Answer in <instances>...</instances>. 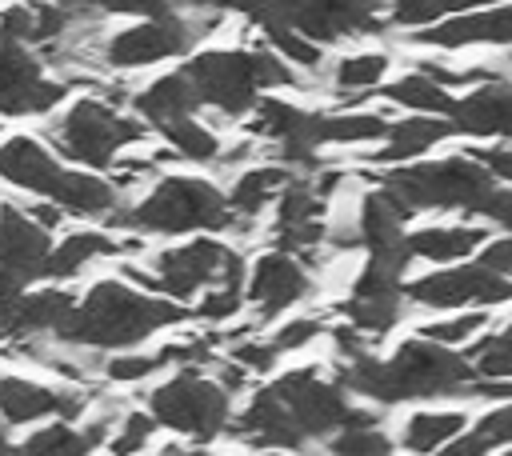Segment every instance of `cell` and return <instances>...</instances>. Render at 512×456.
I'll list each match as a JSON object with an SVG mask.
<instances>
[{"label": "cell", "mask_w": 512, "mask_h": 456, "mask_svg": "<svg viewBox=\"0 0 512 456\" xmlns=\"http://www.w3.org/2000/svg\"><path fill=\"white\" fill-rule=\"evenodd\" d=\"M160 132H164L168 148H176L180 160H192V164H216V156H220V140H216V132H212L208 124H200L196 116H180V120L164 124Z\"/></svg>", "instance_id": "obj_31"}, {"label": "cell", "mask_w": 512, "mask_h": 456, "mask_svg": "<svg viewBox=\"0 0 512 456\" xmlns=\"http://www.w3.org/2000/svg\"><path fill=\"white\" fill-rule=\"evenodd\" d=\"M236 436H244L252 448H304V432L296 428L276 384L252 396V404L236 420Z\"/></svg>", "instance_id": "obj_16"}, {"label": "cell", "mask_w": 512, "mask_h": 456, "mask_svg": "<svg viewBox=\"0 0 512 456\" xmlns=\"http://www.w3.org/2000/svg\"><path fill=\"white\" fill-rule=\"evenodd\" d=\"M68 80H44L24 40L0 36V116H36L64 100Z\"/></svg>", "instance_id": "obj_10"}, {"label": "cell", "mask_w": 512, "mask_h": 456, "mask_svg": "<svg viewBox=\"0 0 512 456\" xmlns=\"http://www.w3.org/2000/svg\"><path fill=\"white\" fill-rule=\"evenodd\" d=\"M116 276H124L128 284H136V288H148V292H164L160 288V276H152V272H144L140 264H120V272Z\"/></svg>", "instance_id": "obj_49"}, {"label": "cell", "mask_w": 512, "mask_h": 456, "mask_svg": "<svg viewBox=\"0 0 512 456\" xmlns=\"http://www.w3.org/2000/svg\"><path fill=\"white\" fill-rule=\"evenodd\" d=\"M48 136L64 156L92 168H108L120 144H136L144 136V124L132 116H120L108 100L96 96V100H76L68 112H60Z\"/></svg>", "instance_id": "obj_4"}, {"label": "cell", "mask_w": 512, "mask_h": 456, "mask_svg": "<svg viewBox=\"0 0 512 456\" xmlns=\"http://www.w3.org/2000/svg\"><path fill=\"white\" fill-rule=\"evenodd\" d=\"M100 16H164L176 8V0H88Z\"/></svg>", "instance_id": "obj_44"}, {"label": "cell", "mask_w": 512, "mask_h": 456, "mask_svg": "<svg viewBox=\"0 0 512 456\" xmlns=\"http://www.w3.org/2000/svg\"><path fill=\"white\" fill-rule=\"evenodd\" d=\"M412 212L428 208H460V212H480L488 192L496 188L492 168L476 152L444 156V160H420V164H396L392 172L380 176Z\"/></svg>", "instance_id": "obj_3"}, {"label": "cell", "mask_w": 512, "mask_h": 456, "mask_svg": "<svg viewBox=\"0 0 512 456\" xmlns=\"http://www.w3.org/2000/svg\"><path fill=\"white\" fill-rule=\"evenodd\" d=\"M120 252H128V240H112L108 232H72L60 244H52L44 276L48 280H72L96 256H120Z\"/></svg>", "instance_id": "obj_24"}, {"label": "cell", "mask_w": 512, "mask_h": 456, "mask_svg": "<svg viewBox=\"0 0 512 456\" xmlns=\"http://www.w3.org/2000/svg\"><path fill=\"white\" fill-rule=\"evenodd\" d=\"M508 444H512V396H508L500 408L484 412L464 436H456V440L448 444V452H452V456H480V452L508 448Z\"/></svg>", "instance_id": "obj_30"}, {"label": "cell", "mask_w": 512, "mask_h": 456, "mask_svg": "<svg viewBox=\"0 0 512 456\" xmlns=\"http://www.w3.org/2000/svg\"><path fill=\"white\" fill-rule=\"evenodd\" d=\"M236 308H240V284H216L208 296H200L192 316H200V320H232Z\"/></svg>", "instance_id": "obj_43"}, {"label": "cell", "mask_w": 512, "mask_h": 456, "mask_svg": "<svg viewBox=\"0 0 512 456\" xmlns=\"http://www.w3.org/2000/svg\"><path fill=\"white\" fill-rule=\"evenodd\" d=\"M276 392L284 396V404H288L296 428L304 432V440H308V436H332V432H340V428L348 424L352 408H356V404H348V396H344L348 388H344L340 380H324L316 364L284 372V376L276 380Z\"/></svg>", "instance_id": "obj_9"}, {"label": "cell", "mask_w": 512, "mask_h": 456, "mask_svg": "<svg viewBox=\"0 0 512 456\" xmlns=\"http://www.w3.org/2000/svg\"><path fill=\"white\" fill-rule=\"evenodd\" d=\"M92 444H88V436L84 432H76L68 420H60V424H48V428H36L28 440H24V452H40V456H72V452H88Z\"/></svg>", "instance_id": "obj_36"}, {"label": "cell", "mask_w": 512, "mask_h": 456, "mask_svg": "<svg viewBox=\"0 0 512 456\" xmlns=\"http://www.w3.org/2000/svg\"><path fill=\"white\" fill-rule=\"evenodd\" d=\"M104 220L120 228H136V232L180 236V232H200V228H232L236 212L216 184L196 180V176H164L140 204L132 208L116 204Z\"/></svg>", "instance_id": "obj_2"}, {"label": "cell", "mask_w": 512, "mask_h": 456, "mask_svg": "<svg viewBox=\"0 0 512 456\" xmlns=\"http://www.w3.org/2000/svg\"><path fill=\"white\" fill-rule=\"evenodd\" d=\"M468 360L476 364V376H484V380H512V324L492 332L488 340L472 344Z\"/></svg>", "instance_id": "obj_34"}, {"label": "cell", "mask_w": 512, "mask_h": 456, "mask_svg": "<svg viewBox=\"0 0 512 456\" xmlns=\"http://www.w3.org/2000/svg\"><path fill=\"white\" fill-rule=\"evenodd\" d=\"M200 100L208 108L220 112V120L244 116L248 108H256V92H260V76H256V52L244 48H208L200 56H192L188 64Z\"/></svg>", "instance_id": "obj_7"}, {"label": "cell", "mask_w": 512, "mask_h": 456, "mask_svg": "<svg viewBox=\"0 0 512 456\" xmlns=\"http://www.w3.org/2000/svg\"><path fill=\"white\" fill-rule=\"evenodd\" d=\"M48 228L36 224L32 212H20L16 204H0V264L20 276H44L48 264Z\"/></svg>", "instance_id": "obj_14"}, {"label": "cell", "mask_w": 512, "mask_h": 456, "mask_svg": "<svg viewBox=\"0 0 512 456\" xmlns=\"http://www.w3.org/2000/svg\"><path fill=\"white\" fill-rule=\"evenodd\" d=\"M440 16H448L444 0H392L388 24H392V28H428V24H436Z\"/></svg>", "instance_id": "obj_39"}, {"label": "cell", "mask_w": 512, "mask_h": 456, "mask_svg": "<svg viewBox=\"0 0 512 456\" xmlns=\"http://www.w3.org/2000/svg\"><path fill=\"white\" fill-rule=\"evenodd\" d=\"M228 396L232 392L220 380H204L200 368H180L172 380H164L148 396V408H152V416L164 428L184 432V436H196V440H212L232 420Z\"/></svg>", "instance_id": "obj_5"}, {"label": "cell", "mask_w": 512, "mask_h": 456, "mask_svg": "<svg viewBox=\"0 0 512 456\" xmlns=\"http://www.w3.org/2000/svg\"><path fill=\"white\" fill-rule=\"evenodd\" d=\"M464 428H468V412L464 408H420V412H412L404 420L400 448H408V452H436V448H448Z\"/></svg>", "instance_id": "obj_25"}, {"label": "cell", "mask_w": 512, "mask_h": 456, "mask_svg": "<svg viewBox=\"0 0 512 456\" xmlns=\"http://www.w3.org/2000/svg\"><path fill=\"white\" fill-rule=\"evenodd\" d=\"M60 172L64 168L56 164V156L36 136H8L0 144V180L12 184V188H20V192L52 196Z\"/></svg>", "instance_id": "obj_17"}, {"label": "cell", "mask_w": 512, "mask_h": 456, "mask_svg": "<svg viewBox=\"0 0 512 456\" xmlns=\"http://www.w3.org/2000/svg\"><path fill=\"white\" fill-rule=\"evenodd\" d=\"M228 360L244 364L252 376H264V372H272V368H276L280 348H276L272 340H236V344H232V352H228Z\"/></svg>", "instance_id": "obj_41"}, {"label": "cell", "mask_w": 512, "mask_h": 456, "mask_svg": "<svg viewBox=\"0 0 512 456\" xmlns=\"http://www.w3.org/2000/svg\"><path fill=\"white\" fill-rule=\"evenodd\" d=\"M156 416H152V408L148 412H124V420H120V428H116V440H112V452H140V448H148V436L156 432Z\"/></svg>", "instance_id": "obj_40"}, {"label": "cell", "mask_w": 512, "mask_h": 456, "mask_svg": "<svg viewBox=\"0 0 512 456\" xmlns=\"http://www.w3.org/2000/svg\"><path fill=\"white\" fill-rule=\"evenodd\" d=\"M264 32V40L288 60V64H296L300 72H316L320 64H324V52H320V40H312V36H304L300 28H288V24H272V28H260Z\"/></svg>", "instance_id": "obj_33"}, {"label": "cell", "mask_w": 512, "mask_h": 456, "mask_svg": "<svg viewBox=\"0 0 512 456\" xmlns=\"http://www.w3.org/2000/svg\"><path fill=\"white\" fill-rule=\"evenodd\" d=\"M416 44H432L444 52H460L472 44H512V4L464 8L456 16H440L436 24L416 28Z\"/></svg>", "instance_id": "obj_12"}, {"label": "cell", "mask_w": 512, "mask_h": 456, "mask_svg": "<svg viewBox=\"0 0 512 456\" xmlns=\"http://www.w3.org/2000/svg\"><path fill=\"white\" fill-rule=\"evenodd\" d=\"M472 152L492 168V176H496V180L512 184V148H472Z\"/></svg>", "instance_id": "obj_46"}, {"label": "cell", "mask_w": 512, "mask_h": 456, "mask_svg": "<svg viewBox=\"0 0 512 456\" xmlns=\"http://www.w3.org/2000/svg\"><path fill=\"white\" fill-rule=\"evenodd\" d=\"M160 368H164L160 352H120V356L104 360V376L112 384H140L144 376H152Z\"/></svg>", "instance_id": "obj_37"}, {"label": "cell", "mask_w": 512, "mask_h": 456, "mask_svg": "<svg viewBox=\"0 0 512 456\" xmlns=\"http://www.w3.org/2000/svg\"><path fill=\"white\" fill-rule=\"evenodd\" d=\"M20 292H24V276L0 264V308H8V304L20 296Z\"/></svg>", "instance_id": "obj_50"}, {"label": "cell", "mask_w": 512, "mask_h": 456, "mask_svg": "<svg viewBox=\"0 0 512 456\" xmlns=\"http://www.w3.org/2000/svg\"><path fill=\"white\" fill-rule=\"evenodd\" d=\"M328 448H332V452H356V456H368V452H388L392 440H388L376 424H344Z\"/></svg>", "instance_id": "obj_38"}, {"label": "cell", "mask_w": 512, "mask_h": 456, "mask_svg": "<svg viewBox=\"0 0 512 456\" xmlns=\"http://www.w3.org/2000/svg\"><path fill=\"white\" fill-rule=\"evenodd\" d=\"M480 4H488V0H444L448 12H464V8H480Z\"/></svg>", "instance_id": "obj_51"}, {"label": "cell", "mask_w": 512, "mask_h": 456, "mask_svg": "<svg viewBox=\"0 0 512 456\" xmlns=\"http://www.w3.org/2000/svg\"><path fill=\"white\" fill-rule=\"evenodd\" d=\"M456 132V124L448 116H432V112H416V116H400L392 128H388V144L376 148L368 160L372 164H408L416 156H424L432 144L448 140Z\"/></svg>", "instance_id": "obj_19"}, {"label": "cell", "mask_w": 512, "mask_h": 456, "mask_svg": "<svg viewBox=\"0 0 512 456\" xmlns=\"http://www.w3.org/2000/svg\"><path fill=\"white\" fill-rule=\"evenodd\" d=\"M200 104H204V100H200V88H196V80H192L188 68L152 80V84L136 96V112H140L148 124H156V128H164V124H172V120H180V116H196Z\"/></svg>", "instance_id": "obj_20"}, {"label": "cell", "mask_w": 512, "mask_h": 456, "mask_svg": "<svg viewBox=\"0 0 512 456\" xmlns=\"http://www.w3.org/2000/svg\"><path fill=\"white\" fill-rule=\"evenodd\" d=\"M28 212H32V216H36V224H44V228H48V232H52V228H60V220H64V216H68V212H64V208H60V204H56V200H52V196H48V200H44V204H32V208H28Z\"/></svg>", "instance_id": "obj_48"}, {"label": "cell", "mask_w": 512, "mask_h": 456, "mask_svg": "<svg viewBox=\"0 0 512 456\" xmlns=\"http://www.w3.org/2000/svg\"><path fill=\"white\" fill-rule=\"evenodd\" d=\"M252 160H256V144H252V140H240V144H232L228 152H220V156H216V168L240 172V168H248Z\"/></svg>", "instance_id": "obj_47"}, {"label": "cell", "mask_w": 512, "mask_h": 456, "mask_svg": "<svg viewBox=\"0 0 512 456\" xmlns=\"http://www.w3.org/2000/svg\"><path fill=\"white\" fill-rule=\"evenodd\" d=\"M392 56L388 52H348L332 64V88L344 104H356L360 96H368L372 88H380L384 72H388Z\"/></svg>", "instance_id": "obj_28"}, {"label": "cell", "mask_w": 512, "mask_h": 456, "mask_svg": "<svg viewBox=\"0 0 512 456\" xmlns=\"http://www.w3.org/2000/svg\"><path fill=\"white\" fill-rule=\"evenodd\" d=\"M404 296L420 308H464V304L496 308L512 300V272H496L488 264L444 268V272H428L404 284Z\"/></svg>", "instance_id": "obj_8"}, {"label": "cell", "mask_w": 512, "mask_h": 456, "mask_svg": "<svg viewBox=\"0 0 512 456\" xmlns=\"http://www.w3.org/2000/svg\"><path fill=\"white\" fill-rule=\"evenodd\" d=\"M320 332H324V320H320V316H292L288 324H280V328L272 332V344H276L280 352H296V348L320 340Z\"/></svg>", "instance_id": "obj_42"}, {"label": "cell", "mask_w": 512, "mask_h": 456, "mask_svg": "<svg viewBox=\"0 0 512 456\" xmlns=\"http://www.w3.org/2000/svg\"><path fill=\"white\" fill-rule=\"evenodd\" d=\"M188 316V308L152 296L148 288H132L128 280H100L88 288L84 304H76V312L64 320V328L56 332L60 344H88V348H132L144 336L180 324Z\"/></svg>", "instance_id": "obj_1"}, {"label": "cell", "mask_w": 512, "mask_h": 456, "mask_svg": "<svg viewBox=\"0 0 512 456\" xmlns=\"http://www.w3.org/2000/svg\"><path fill=\"white\" fill-rule=\"evenodd\" d=\"M476 216H484V220H492V224H500V228L512 232V184L508 188H492Z\"/></svg>", "instance_id": "obj_45"}, {"label": "cell", "mask_w": 512, "mask_h": 456, "mask_svg": "<svg viewBox=\"0 0 512 456\" xmlns=\"http://www.w3.org/2000/svg\"><path fill=\"white\" fill-rule=\"evenodd\" d=\"M480 244H488V228H480V224H432V228H416L408 236L412 256L432 260V264L468 260Z\"/></svg>", "instance_id": "obj_21"}, {"label": "cell", "mask_w": 512, "mask_h": 456, "mask_svg": "<svg viewBox=\"0 0 512 456\" xmlns=\"http://www.w3.org/2000/svg\"><path fill=\"white\" fill-rule=\"evenodd\" d=\"M72 312L76 300L64 288H40V292H20L8 308H0V324L8 336H40V332L56 336Z\"/></svg>", "instance_id": "obj_18"}, {"label": "cell", "mask_w": 512, "mask_h": 456, "mask_svg": "<svg viewBox=\"0 0 512 456\" xmlns=\"http://www.w3.org/2000/svg\"><path fill=\"white\" fill-rule=\"evenodd\" d=\"M408 216H412V208H408L388 184L376 188V192H368V196L360 200V212H356L364 248L376 252V256L412 252V248H408V236H404V220H408Z\"/></svg>", "instance_id": "obj_15"}, {"label": "cell", "mask_w": 512, "mask_h": 456, "mask_svg": "<svg viewBox=\"0 0 512 456\" xmlns=\"http://www.w3.org/2000/svg\"><path fill=\"white\" fill-rule=\"evenodd\" d=\"M488 328V312H456L448 320H428L416 328V336H428L436 344H448V348H460L468 344L472 336H480Z\"/></svg>", "instance_id": "obj_35"}, {"label": "cell", "mask_w": 512, "mask_h": 456, "mask_svg": "<svg viewBox=\"0 0 512 456\" xmlns=\"http://www.w3.org/2000/svg\"><path fill=\"white\" fill-rule=\"evenodd\" d=\"M60 408V388H44L24 376H0V420L4 424H32Z\"/></svg>", "instance_id": "obj_26"}, {"label": "cell", "mask_w": 512, "mask_h": 456, "mask_svg": "<svg viewBox=\"0 0 512 456\" xmlns=\"http://www.w3.org/2000/svg\"><path fill=\"white\" fill-rule=\"evenodd\" d=\"M296 172L288 164H260V168H240V176L228 188V204L236 216L256 220L272 200H280V192L288 188Z\"/></svg>", "instance_id": "obj_22"}, {"label": "cell", "mask_w": 512, "mask_h": 456, "mask_svg": "<svg viewBox=\"0 0 512 456\" xmlns=\"http://www.w3.org/2000/svg\"><path fill=\"white\" fill-rule=\"evenodd\" d=\"M52 200L68 216H108L120 204V184L88 176V172H60V180L52 188Z\"/></svg>", "instance_id": "obj_23"}, {"label": "cell", "mask_w": 512, "mask_h": 456, "mask_svg": "<svg viewBox=\"0 0 512 456\" xmlns=\"http://www.w3.org/2000/svg\"><path fill=\"white\" fill-rule=\"evenodd\" d=\"M308 292H312L308 268H304L292 252H284V248L264 252V256L252 264V272H248V300L260 308V320L280 316L284 308L300 304Z\"/></svg>", "instance_id": "obj_11"}, {"label": "cell", "mask_w": 512, "mask_h": 456, "mask_svg": "<svg viewBox=\"0 0 512 456\" xmlns=\"http://www.w3.org/2000/svg\"><path fill=\"white\" fill-rule=\"evenodd\" d=\"M400 300H404V292L400 296H352L344 304V316L356 328H364L368 336H388L400 324V316H404Z\"/></svg>", "instance_id": "obj_32"}, {"label": "cell", "mask_w": 512, "mask_h": 456, "mask_svg": "<svg viewBox=\"0 0 512 456\" xmlns=\"http://www.w3.org/2000/svg\"><path fill=\"white\" fill-rule=\"evenodd\" d=\"M384 100L396 104V108H408V112H432V116H448L456 96L448 92V84H440L436 76L428 72H404L396 76L392 84H384Z\"/></svg>", "instance_id": "obj_27"}, {"label": "cell", "mask_w": 512, "mask_h": 456, "mask_svg": "<svg viewBox=\"0 0 512 456\" xmlns=\"http://www.w3.org/2000/svg\"><path fill=\"white\" fill-rule=\"evenodd\" d=\"M384 112H336V116H316L312 136L316 144H372L388 136Z\"/></svg>", "instance_id": "obj_29"}, {"label": "cell", "mask_w": 512, "mask_h": 456, "mask_svg": "<svg viewBox=\"0 0 512 456\" xmlns=\"http://www.w3.org/2000/svg\"><path fill=\"white\" fill-rule=\"evenodd\" d=\"M456 132L464 136H504L512 140V80H484L468 96H460L448 112Z\"/></svg>", "instance_id": "obj_13"}, {"label": "cell", "mask_w": 512, "mask_h": 456, "mask_svg": "<svg viewBox=\"0 0 512 456\" xmlns=\"http://www.w3.org/2000/svg\"><path fill=\"white\" fill-rule=\"evenodd\" d=\"M368 4H384V0H368Z\"/></svg>", "instance_id": "obj_52"}, {"label": "cell", "mask_w": 512, "mask_h": 456, "mask_svg": "<svg viewBox=\"0 0 512 456\" xmlns=\"http://www.w3.org/2000/svg\"><path fill=\"white\" fill-rule=\"evenodd\" d=\"M156 276L160 288L168 296H196L208 284H244V256L220 240H192V244H176L156 252Z\"/></svg>", "instance_id": "obj_6"}, {"label": "cell", "mask_w": 512, "mask_h": 456, "mask_svg": "<svg viewBox=\"0 0 512 456\" xmlns=\"http://www.w3.org/2000/svg\"><path fill=\"white\" fill-rule=\"evenodd\" d=\"M508 64H512V56H508Z\"/></svg>", "instance_id": "obj_53"}]
</instances>
